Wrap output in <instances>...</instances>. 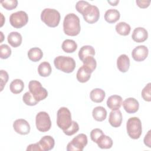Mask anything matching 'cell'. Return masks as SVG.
Segmentation results:
<instances>
[{
    "label": "cell",
    "mask_w": 151,
    "mask_h": 151,
    "mask_svg": "<svg viewBox=\"0 0 151 151\" xmlns=\"http://www.w3.org/2000/svg\"><path fill=\"white\" fill-rule=\"evenodd\" d=\"M150 130H149L144 138V143L149 147H151V134Z\"/></svg>",
    "instance_id": "obj_41"
},
{
    "label": "cell",
    "mask_w": 151,
    "mask_h": 151,
    "mask_svg": "<svg viewBox=\"0 0 151 151\" xmlns=\"http://www.w3.org/2000/svg\"><path fill=\"white\" fill-rule=\"evenodd\" d=\"M64 33L69 36H76L79 34L81 27L78 17L74 13L67 14L63 21Z\"/></svg>",
    "instance_id": "obj_1"
},
{
    "label": "cell",
    "mask_w": 151,
    "mask_h": 151,
    "mask_svg": "<svg viewBox=\"0 0 151 151\" xmlns=\"http://www.w3.org/2000/svg\"><path fill=\"white\" fill-rule=\"evenodd\" d=\"M61 48L64 51L67 53H72L77 48V44L73 40L67 39L63 42Z\"/></svg>",
    "instance_id": "obj_26"
},
{
    "label": "cell",
    "mask_w": 151,
    "mask_h": 151,
    "mask_svg": "<svg viewBox=\"0 0 151 151\" xmlns=\"http://www.w3.org/2000/svg\"><path fill=\"white\" fill-rule=\"evenodd\" d=\"M35 124L40 132L48 131L51 127V121L49 114L45 111H40L37 113L35 117Z\"/></svg>",
    "instance_id": "obj_8"
},
{
    "label": "cell",
    "mask_w": 151,
    "mask_h": 151,
    "mask_svg": "<svg viewBox=\"0 0 151 151\" xmlns=\"http://www.w3.org/2000/svg\"><path fill=\"white\" fill-rule=\"evenodd\" d=\"M109 122L113 127L120 126L122 122V114L119 109L112 110L110 113Z\"/></svg>",
    "instance_id": "obj_15"
},
{
    "label": "cell",
    "mask_w": 151,
    "mask_h": 151,
    "mask_svg": "<svg viewBox=\"0 0 151 151\" xmlns=\"http://www.w3.org/2000/svg\"><path fill=\"white\" fill-rule=\"evenodd\" d=\"M22 100L25 104L31 106L36 105L39 102L35 99L30 91H27L23 95Z\"/></svg>",
    "instance_id": "obj_32"
},
{
    "label": "cell",
    "mask_w": 151,
    "mask_h": 151,
    "mask_svg": "<svg viewBox=\"0 0 151 151\" xmlns=\"http://www.w3.org/2000/svg\"><path fill=\"white\" fill-rule=\"evenodd\" d=\"M136 3L137 5L138 6H139L141 8H147L150 4V1H146V0H136Z\"/></svg>",
    "instance_id": "obj_39"
},
{
    "label": "cell",
    "mask_w": 151,
    "mask_h": 151,
    "mask_svg": "<svg viewBox=\"0 0 151 151\" xmlns=\"http://www.w3.org/2000/svg\"><path fill=\"white\" fill-rule=\"evenodd\" d=\"M43 56L42 50L38 47H33L29 50L28 51V57L29 59L33 61L37 62L40 61Z\"/></svg>",
    "instance_id": "obj_24"
},
{
    "label": "cell",
    "mask_w": 151,
    "mask_h": 151,
    "mask_svg": "<svg viewBox=\"0 0 151 151\" xmlns=\"http://www.w3.org/2000/svg\"><path fill=\"white\" fill-rule=\"evenodd\" d=\"M11 54V49L6 44L0 45V57L2 59L8 58Z\"/></svg>",
    "instance_id": "obj_33"
},
{
    "label": "cell",
    "mask_w": 151,
    "mask_h": 151,
    "mask_svg": "<svg viewBox=\"0 0 151 151\" xmlns=\"http://www.w3.org/2000/svg\"><path fill=\"white\" fill-rule=\"evenodd\" d=\"M106 94L103 90L99 88L92 90L90 93V99L95 103H101L105 98Z\"/></svg>",
    "instance_id": "obj_22"
},
{
    "label": "cell",
    "mask_w": 151,
    "mask_h": 151,
    "mask_svg": "<svg viewBox=\"0 0 151 151\" xmlns=\"http://www.w3.org/2000/svg\"><path fill=\"white\" fill-rule=\"evenodd\" d=\"M54 64L55 68L66 73L73 72L76 67V61L70 57L60 55L54 60Z\"/></svg>",
    "instance_id": "obj_3"
},
{
    "label": "cell",
    "mask_w": 151,
    "mask_h": 151,
    "mask_svg": "<svg viewBox=\"0 0 151 151\" xmlns=\"http://www.w3.org/2000/svg\"><path fill=\"white\" fill-rule=\"evenodd\" d=\"M38 143L42 151H48L54 148L55 141L54 138L51 136H44L40 139Z\"/></svg>",
    "instance_id": "obj_16"
},
{
    "label": "cell",
    "mask_w": 151,
    "mask_h": 151,
    "mask_svg": "<svg viewBox=\"0 0 151 151\" xmlns=\"http://www.w3.org/2000/svg\"><path fill=\"white\" fill-rule=\"evenodd\" d=\"M123 106L127 113H134L137 111L139 107L138 101L133 97H129L124 100Z\"/></svg>",
    "instance_id": "obj_13"
},
{
    "label": "cell",
    "mask_w": 151,
    "mask_h": 151,
    "mask_svg": "<svg viewBox=\"0 0 151 151\" xmlns=\"http://www.w3.org/2000/svg\"><path fill=\"white\" fill-rule=\"evenodd\" d=\"M14 130L22 135L27 134L30 132V125L28 122L23 119L16 120L13 123Z\"/></svg>",
    "instance_id": "obj_11"
},
{
    "label": "cell",
    "mask_w": 151,
    "mask_h": 151,
    "mask_svg": "<svg viewBox=\"0 0 151 151\" xmlns=\"http://www.w3.org/2000/svg\"><path fill=\"white\" fill-rule=\"evenodd\" d=\"M79 130V126L78 123L75 122L73 121L71 125L66 130H63V132L67 136H72L76 133Z\"/></svg>",
    "instance_id": "obj_35"
},
{
    "label": "cell",
    "mask_w": 151,
    "mask_h": 151,
    "mask_svg": "<svg viewBox=\"0 0 151 151\" xmlns=\"http://www.w3.org/2000/svg\"><path fill=\"white\" fill-rule=\"evenodd\" d=\"M24 88V83L21 79H15L10 84L9 88L14 94H19L22 91Z\"/></svg>",
    "instance_id": "obj_27"
},
{
    "label": "cell",
    "mask_w": 151,
    "mask_h": 151,
    "mask_svg": "<svg viewBox=\"0 0 151 151\" xmlns=\"http://www.w3.org/2000/svg\"><path fill=\"white\" fill-rule=\"evenodd\" d=\"M60 12L52 8H45L41 14V19L50 27H56L60 21Z\"/></svg>",
    "instance_id": "obj_2"
},
{
    "label": "cell",
    "mask_w": 151,
    "mask_h": 151,
    "mask_svg": "<svg viewBox=\"0 0 151 151\" xmlns=\"http://www.w3.org/2000/svg\"><path fill=\"white\" fill-rule=\"evenodd\" d=\"M95 55V50L91 45H84L81 47L78 51V57L81 61H83L88 56H94Z\"/></svg>",
    "instance_id": "obj_21"
},
{
    "label": "cell",
    "mask_w": 151,
    "mask_h": 151,
    "mask_svg": "<svg viewBox=\"0 0 151 151\" xmlns=\"http://www.w3.org/2000/svg\"><path fill=\"white\" fill-rule=\"evenodd\" d=\"M147 31L143 27L136 28L132 35V39L136 42H143L147 39Z\"/></svg>",
    "instance_id": "obj_14"
},
{
    "label": "cell",
    "mask_w": 151,
    "mask_h": 151,
    "mask_svg": "<svg viewBox=\"0 0 151 151\" xmlns=\"http://www.w3.org/2000/svg\"><path fill=\"white\" fill-rule=\"evenodd\" d=\"M0 77H1V91L3 90L4 87L8 82L9 76L8 73L3 70L0 71Z\"/></svg>",
    "instance_id": "obj_38"
},
{
    "label": "cell",
    "mask_w": 151,
    "mask_h": 151,
    "mask_svg": "<svg viewBox=\"0 0 151 151\" xmlns=\"http://www.w3.org/2000/svg\"><path fill=\"white\" fill-rule=\"evenodd\" d=\"M126 129L130 138L133 139H139L142 133L141 120L136 117L129 118L126 123Z\"/></svg>",
    "instance_id": "obj_4"
},
{
    "label": "cell",
    "mask_w": 151,
    "mask_h": 151,
    "mask_svg": "<svg viewBox=\"0 0 151 151\" xmlns=\"http://www.w3.org/2000/svg\"><path fill=\"white\" fill-rule=\"evenodd\" d=\"M27 151H34V150H38V151H42V149L38 143V142L36 143H33V144H30L28 146L27 148Z\"/></svg>",
    "instance_id": "obj_40"
},
{
    "label": "cell",
    "mask_w": 151,
    "mask_h": 151,
    "mask_svg": "<svg viewBox=\"0 0 151 151\" xmlns=\"http://www.w3.org/2000/svg\"><path fill=\"white\" fill-rule=\"evenodd\" d=\"M51 67L48 62L44 61L41 63L38 67V72L41 77H48L51 73Z\"/></svg>",
    "instance_id": "obj_29"
},
{
    "label": "cell",
    "mask_w": 151,
    "mask_h": 151,
    "mask_svg": "<svg viewBox=\"0 0 151 151\" xmlns=\"http://www.w3.org/2000/svg\"><path fill=\"white\" fill-rule=\"evenodd\" d=\"M83 66L90 73H92L96 69L97 66V63L96 59L93 56H88L86 57L83 61Z\"/></svg>",
    "instance_id": "obj_31"
},
{
    "label": "cell",
    "mask_w": 151,
    "mask_h": 151,
    "mask_svg": "<svg viewBox=\"0 0 151 151\" xmlns=\"http://www.w3.org/2000/svg\"><path fill=\"white\" fill-rule=\"evenodd\" d=\"M103 134H104V133L101 129L96 128V129H93L91 131L90 137H91V139L92 141L96 143L97 141L98 140V139Z\"/></svg>",
    "instance_id": "obj_37"
},
{
    "label": "cell",
    "mask_w": 151,
    "mask_h": 151,
    "mask_svg": "<svg viewBox=\"0 0 151 151\" xmlns=\"http://www.w3.org/2000/svg\"><path fill=\"white\" fill-rule=\"evenodd\" d=\"M91 73L83 66L80 67L77 71L76 77L80 83H86L90 78Z\"/></svg>",
    "instance_id": "obj_25"
},
{
    "label": "cell",
    "mask_w": 151,
    "mask_h": 151,
    "mask_svg": "<svg viewBox=\"0 0 151 151\" xmlns=\"http://www.w3.org/2000/svg\"><path fill=\"white\" fill-rule=\"evenodd\" d=\"M83 16L84 19L88 24L96 22L100 17V11L97 6L89 4L80 13Z\"/></svg>",
    "instance_id": "obj_7"
},
{
    "label": "cell",
    "mask_w": 151,
    "mask_h": 151,
    "mask_svg": "<svg viewBox=\"0 0 151 151\" xmlns=\"http://www.w3.org/2000/svg\"><path fill=\"white\" fill-rule=\"evenodd\" d=\"M28 21L27 14L23 11H19L12 13L9 17L11 25L15 28H20L25 26Z\"/></svg>",
    "instance_id": "obj_10"
},
{
    "label": "cell",
    "mask_w": 151,
    "mask_h": 151,
    "mask_svg": "<svg viewBox=\"0 0 151 151\" xmlns=\"http://www.w3.org/2000/svg\"><path fill=\"white\" fill-rule=\"evenodd\" d=\"M107 2H108L111 5H112V6H116V5H117V4L119 2V0H116V1H108Z\"/></svg>",
    "instance_id": "obj_42"
},
{
    "label": "cell",
    "mask_w": 151,
    "mask_h": 151,
    "mask_svg": "<svg viewBox=\"0 0 151 151\" xmlns=\"http://www.w3.org/2000/svg\"><path fill=\"white\" fill-rule=\"evenodd\" d=\"M88 142L87 137L84 133H80L74 137L72 140L67 144V151H82Z\"/></svg>",
    "instance_id": "obj_9"
},
{
    "label": "cell",
    "mask_w": 151,
    "mask_h": 151,
    "mask_svg": "<svg viewBox=\"0 0 151 151\" xmlns=\"http://www.w3.org/2000/svg\"><path fill=\"white\" fill-rule=\"evenodd\" d=\"M150 90H151V83H149L143 88V89L142 91V96L144 100H145L146 101H151Z\"/></svg>",
    "instance_id": "obj_36"
},
{
    "label": "cell",
    "mask_w": 151,
    "mask_h": 151,
    "mask_svg": "<svg viewBox=\"0 0 151 151\" xmlns=\"http://www.w3.org/2000/svg\"><path fill=\"white\" fill-rule=\"evenodd\" d=\"M115 29L119 34L123 36L129 35L131 30L130 26L125 22H120L117 24Z\"/></svg>",
    "instance_id": "obj_30"
},
{
    "label": "cell",
    "mask_w": 151,
    "mask_h": 151,
    "mask_svg": "<svg viewBox=\"0 0 151 151\" xmlns=\"http://www.w3.org/2000/svg\"><path fill=\"white\" fill-rule=\"evenodd\" d=\"M122 103V98L119 95H112L110 96L107 100V107L112 110L119 109Z\"/></svg>",
    "instance_id": "obj_18"
},
{
    "label": "cell",
    "mask_w": 151,
    "mask_h": 151,
    "mask_svg": "<svg viewBox=\"0 0 151 151\" xmlns=\"http://www.w3.org/2000/svg\"><path fill=\"white\" fill-rule=\"evenodd\" d=\"M0 2L2 6L7 10H12L15 8L18 5L17 0H2Z\"/></svg>",
    "instance_id": "obj_34"
},
{
    "label": "cell",
    "mask_w": 151,
    "mask_h": 151,
    "mask_svg": "<svg viewBox=\"0 0 151 151\" xmlns=\"http://www.w3.org/2000/svg\"><path fill=\"white\" fill-rule=\"evenodd\" d=\"M96 143L101 149H110L112 147L113 140L111 137L104 134L98 139Z\"/></svg>",
    "instance_id": "obj_28"
},
{
    "label": "cell",
    "mask_w": 151,
    "mask_h": 151,
    "mask_svg": "<svg viewBox=\"0 0 151 151\" xmlns=\"http://www.w3.org/2000/svg\"><path fill=\"white\" fill-rule=\"evenodd\" d=\"M120 17V12L116 9H110L106 11L104 14L105 20L110 23L113 24L117 22Z\"/></svg>",
    "instance_id": "obj_20"
},
{
    "label": "cell",
    "mask_w": 151,
    "mask_h": 151,
    "mask_svg": "<svg viewBox=\"0 0 151 151\" xmlns=\"http://www.w3.org/2000/svg\"><path fill=\"white\" fill-rule=\"evenodd\" d=\"M148 53V48L145 45H139L133 50L132 52V56L134 60L140 62L143 61L147 58Z\"/></svg>",
    "instance_id": "obj_12"
},
{
    "label": "cell",
    "mask_w": 151,
    "mask_h": 151,
    "mask_svg": "<svg viewBox=\"0 0 151 151\" xmlns=\"http://www.w3.org/2000/svg\"><path fill=\"white\" fill-rule=\"evenodd\" d=\"M28 88L30 93L38 101L44 100L48 96L47 90L42 87L41 83L38 81H30L29 82Z\"/></svg>",
    "instance_id": "obj_6"
},
{
    "label": "cell",
    "mask_w": 151,
    "mask_h": 151,
    "mask_svg": "<svg viewBox=\"0 0 151 151\" xmlns=\"http://www.w3.org/2000/svg\"><path fill=\"white\" fill-rule=\"evenodd\" d=\"M117 67L119 70L122 73L128 71L130 67V59L126 54H122L117 58Z\"/></svg>",
    "instance_id": "obj_17"
},
{
    "label": "cell",
    "mask_w": 151,
    "mask_h": 151,
    "mask_svg": "<svg viewBox=\"0 0 151 151\" xmlns=\"http://www.w3.org/2000/svg\"><path fill=\"white\" fill-rule=\"evenodd\" d=\"M92 115L96 121L102 122L106 118L107 111L104 107L102 106H97L93 109Z\"/></svg>",
    "instance_id": "obj_23"
},
{
    "label": "cell",
    "mask_w": 151,
    "mask_h": 151,
    "mask_svg": "<svg viewBox=\"0 0 151 151\" xmlns=\"http://www.w3.org/2000/svg\"><path fill=\"white\" fill-rule=\"evenodd\" d=\"M71 114L70 111L65 107L58 109L57 113V124L63 130L67 129L72 124Z\"/></svg>",
    "instance_id": "obj_5"
},
{
    "label": "cell",
    "mask_w": 151,
    "mask_h": 151,
    "mask_svg": "<svg viewBox=\"0 0 151 151\" xmlns=\"http://www.w3.org/2000/svg\"><path fill=\"white\" fill-rule=\"evenodd\" d=\"M8 43L14 48L19 46L22 43V35L18 32L13 31L10 32L7 37Z\"/></svg>",
    "instance_id": "obj_19"
}]
</instances>
